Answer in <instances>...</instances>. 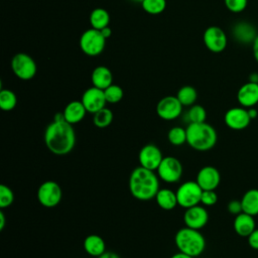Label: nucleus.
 Instances as JSON below:
<instances>
[{
    "instance_id": "nucleus-1",
    "label": "nucleus",
    "mask_w": 258,
    "mask_h": 258,
    "mask_svg": "<svg viewBox=\"0 0 258 258\" xmlns=\"http://www.w3.org/2000/svg\"><path fill=\"white\" fill-rule=\"evenodd\" d=\"M43 139L46 148L51 153L66 155L75 148L77 138L73 125L64 120L62 112H58L46 126Z\"/></svg>"
},
{
    "instance_id": "nucleus-2",
    "label": "nucleus",
    "mask_w": 258,
    "mask_h": 258,
    "mask_svg": "<svg viewBox=\"0 0 258 258\" xmlns=\"http://www.w3.org/2000/svg\"><path fill=\"white\" fill-rule=\"evenodd\" d=\"M129 190L138 201H150L159 190V177L154 170L138 166L129 175Z\"/></svg>"
},
{
    "instance_id": "nucleus-3",
    "label": "nucleus",
    "mask_w": 258,
    "mask_h": 258,
    "mask_svg": "<svg viewBox=\"0 0 258 258\" xmlns=\"http://www.w3.org/2000/svg\"><path fill=\"white\" fill-rule=\"evenodd\" d=\"M185 130L186 143L197 151H209L217 143V131L207 122L189 123Z\"/></svg>"
},
{
    "instance_id": "nucleus-4",
    "label": "nucleus",
    "mask_w": 258,
    "mask_h": 258,
    "mask_svg": "<svg viewBox=\"0 0 258 258\" xmlns=\"http://www.w3.org/2000/svg\"><path fill=\"white\" fill-rule=\"evenodd\" d=\"M174 243L179 252L191 257L200 256L206 248V240L200 230L188 227L180 228L174 236Z\"/></svg>"
},
{
    "instance_id": "nucleus-5",
    "label": "nucleus",
    "mask_w": 258,
    "mask_h": 258,
    "mask_svg": "<svg viewBox=\"0 0 258 258\" xmlns=\"http://www.w3.org/2000/svg\"><path fill=\"white\" fill-rule=\"evenodd\" d=\"M106 38L100 30L90 28L85 30L80 37V47L89 56H97L104 50Z\"/></svg>"
},
{
    "instance_id": "nucleus-6",
    "label": "nucleus",
    "mask_w": 258,
    "mask_h": 258,
    "mask_svg": "<svg viewBox=\"0 0 258 258\" xmlns=\"http://www.w3.org/2000/svg\"><path fill=\"white\" fill-rule=\"evenodd\" d=\"M202 192L203 189L197 181H184L177 187L175 191L178 206L183 209H188L201 204Z\"/></svg>"
},
{
    "instance_id": "nucleus-7",
    "label": "nucleus",
    "mask_w": 258,
    "mask_h": 258,
    "mask_svg": "<svg viewBox=\"0 0 258 258\" xmlns=\"http://www.w3.org/2000/svg\"><path fill=\"white\" fill-rule=\"evenodd\" d=\"M37 201L44 208H55L61 201L62 191L59 184L53 180L43 181L37 188Z\"/></svg>"
},
{
    "instance_id": "nucleus-8",
    "label": "nucleus",
    "mask_w": 258,
    "mask_h": 258,
    "mask_svg": "<svg viewBox=\"0 0 258 258\" xmlns=\"http://www.w3.org/2000/svg\"><path fill=\"white\" fill-rule=\"evenodd\" d=\"M11 69L13 74L22 81L31 80L37 72L34 59L24 52H18L11 59Z\"/></svg>"
},
{
    "instance_id": "nucleus-9",
    "label": "nucleus",
    "mask_w": 258,
    "mask_h": 258,
    "mask_svg": "<svg viewBox=\"0 0 258 258\" xmlns=\"http://www.w3.org/2000/svg\"><path fill=\"white\" fill-rule=\"evenodd\" d=\"M182 164L174 156H165L156 169L158 177L167 183H175L182 175Z\"/></svg>"
},
{
    "instance_id": "nucleus-10",
    "label": "nucleus",
    "mask_w": 258,
    "mask_h": 258,
    "mask_svg": "<svg viewBox=\"0 0 258 258\" xmlns=\"http://www.w3.org/2000/svg\"><path fill=\"white\" fill-rule=\"evenodd\" d=\"M182 105L176 96H165L156 105L158 117L165 121H172L178 118L182 112Z\"/></svg>"
},
{
    "instance_id": "nucleus-11",
    "label": "nucleus",
    "mask_w": 258,
    "mask_h": 258,
    "mask_svg": "<svg viewBox=\"0 0 258 258\" xmlns=\"http://www.w3.org/2000/svg\"><path fill=\"white\" fill-rule=\"evenodd\" d=\"M206 47L215 53L222 52L227 46V35L225 31L219 26H209L203 35Z\"/></svg>"
},
{
    "instance_id": "nucleus-12",
    "label": "nucleus",
    "mask_w": 258,
    "mask_h": 258,
    "mask_svg": "<svg viewBox=\"0 0 258 258\" xmlns=\"http://www.w3.org/2000/svg\"><path fill=\"white\" fill-rule=\"evenodd\" d=\"M162 159L163 155L161 150L154 144H146L142 146L138 153L140 166L154 171L157 169Z\"/></svg>"
},
{
    "instance_id": "nucleus-13",
    "label": "nucleus",
    "mask_w": 258,
    "mask_h": 258,
    "mask_svg": "<svg viewBox=\"0 0 258 258\" xmlns=\"http://www.w3.org/2000/svg\"><path fill=\"white\" fill-rule=\"evenodd\" d=\"M81 101L84 104L87 112L92 114H95L99 110L105 108L107 104L104 90H101L94 86L88 88L83 93Z\"/></svg>"
},
{
    "instance_id": "nucleus-14",
    "label": "nucleus",
    "mask_w": 258,
    "mask_h": 258,
    "mask_svg": "<svg viewBox=\"0 0 258 258\" xmlns=\"http://www.w3.org/2000/svg\"><path fill=\"white\" fill-rule=\"evenodd\" d=\"M225 124L233 130H243L251 122L248 110L244 107H234L229 109L224 116Z\"/></svg>"
},
{
    "instance_id": "nucleus-15",
    "label": "nucleus",
    "mask_w": 258,
    "mask_h": 258,
    "mask_svg": "<svg viewBox=\"0 0 258 258\" xmlns=\"http://www.w3.org/2000/svg\"><path fill=\"white\" fill-rule=\"evenodd\" d=\"M209 221V214L208 211L200 206H194L188 209H185V212L183 214V223L186 227L201 230L204 228Z\"/></svg>"
},
{
    "instance_id": "nucleus-16",
    "label": "nucleus",
    "mask_w": 258,
    "mask_h": 258,
    "mask_svg": "<svg viewBox=\"0 0 258 258\" xmlns=\"http://www.w3.org/2000/svg\"><path fill=\"white\" fill-rule=\"evenodd\" d=\"M196 181L203 190H215L220 184L221 175L216 167L206 165L199 170Z\"/></svg>"
},
{
    "instance_id": "nucleus-17",
    "label": "nucleus",
    "mask_w": 258,
    "mask_h": 258,
    "mask_svg": "<svg viewBox=\"0 0 258 258\" xmlns=\"http://www.w3.org/2000/svg\"><path fill=\"white\" fill-rule=\"evenodd\" d=\"M237 100L244 108L254 107L258 103V83L248 82L240 87Z\"/></svg>"
},
{
    "instance_id": "nucleus-18",
    "label": "nucleus",
    "mask_w": 258,
    "mask_h": 258,
    "mask_svg": "<svg viewBox=\"0 0 258 258\" xmlns=\"http://www.w3.org/2000/svg\"><path fill=\"white\" fill-rule=\"evenodd\" d=\"M62 113H63L64 120L67 122H69L70 124L74 125V124L81 122L85 118L87 110H86L84 104L82 103V101L75 100V101H71L69 104H67Z\"/></svg>"
},
{
    "instance_id": "nucleus-19",
    "label": "nucleus",
    "mask_w": 258,
    "mask_h": 258,
    "mask_svg": "<svg viewBox=\"0 0 258 258\" xmlns=\"http://www.w3.org/2000/svg\"><path fill=\"white\" fill-rule=\"evenodd\" d=\"M91 80L94 87L105 90L113 84V74L107 67L98 66L93 70Z\"/></svg>"
},
{
    "instance_id": "nucleus-20",
    "label": "nucleus",
    "mask_w": 258,
    "mask_h": 258,
    "mask_svg": "<svg viewBox=\"0 0 258 258\" xmlns=\"http://www.w3.org/2000/svg\"><path fill=\"white\" fill-rule=\"evenodd\" d=\"M233 227L239 236L248 237L255 230L254 218L249 214L241 213L235 217Z\"/></svg>"
},
{
    "instance_id": "nucleus-21",
    "label": "nucleus",
    "mask_w": 258,
    "mask_h": 258,
    "mask_svg": "<svg viewBox=\"0 0 258 258\" xmlns=\"http://www.w3.org/2000/svg\"><path fill=\"white\" fill-rule=\"evenodd\" d=\"M84 249L89 255L98 258L106 251V243L101 236L91 234L84 240Z\"/></svg>"
},
{
    "instance_id": "nucleus-22",
    "label": "nucleus",
    "mask_w": 258,
    "mask_h": 258,
    "mask_svg": "<svg viewBox=\"0 0 258 258\" xmlns=\"http://www.w3.org/2000/svg\"><path fill=\"white\" fill-rule=\"evenodd\" d=\"M256 30L253 25L248 22L241 21L235 24L233 28V35L234 37L242 43H249L253 42L256 35Z\"/></svg>"
},
{
    "instance_id": "nucleus-23",
    "label": "nucleus",
    "mask_w": 258,
    "mask_h": 258,
    "mask_svg": "<svg viewBox=\"0 0 258 258\" xmlns=\"http://www.w3.org/2000/svg\"><path fill=\"white\" fill-rule=\"evenodd\" d=\"M154 199L157 206L164 211H171L178 206L175 191L169 188H159Z\"/></svg>"
},
{
    "instance_id": "nucleus-24",
    "label": "nucleus",
    "mask_w": 258,
    "mask_h": 258,
    "mask_svg": "<svg viewBox=\"0 0 258 258\" xmlns=\"http://www.w3.org/2000/svg\"><path fill=\"white\" fill-rule=\"evenodd\" d=\"M243 213L251 216H258V189L251 188L247 190L241 199Z\"/></svg>"
},
{
    "instance_id": "nucleus-25",
    "label": "nucleus",
    "mask_w": 258,
    "mask_h": 258,
    "mask_svg": "<svg viewBox=\"0 0 258 258\" xmlns=\"http://www.w3.org/2000/svg\"><path fill=\"white\" fill-rule=\"evenodd\" d=\"M90 23L92 28L101 30L106 26H109L110 15L104 8H95L90 14Z\"/></svg>"
},
{
    "instance_id": "nucleus-26",
    "label": "nucleus",
    "mask_w": 258,
    "mask_h": 258,
    "mask_svg": "<svg viewBox=\"0 0 258 258\" xmlns=\"http://www.w3.org/2000/svg\"><path fill=\"white\" fill-rule=\"evenodd\" d=\"M176 97L182 106L190 107V106L195 105V103L198 99V93L194 87L183 86L177 91Z\"/></svg>"
},
{
    "instance_id": "nucleus-27",
    "label": "nucleus",
    "mask_w": 258,
    "mask_h": 258,
    "mask_svg": "<svg viewBox=\"0 0 258 258\" xmlns=\"http://www.w3.org/2000/svg\"><path fill=\"white\" fill-rule=\"evenodd\" d=\"M113 112L109 108L105 107L93 114V123L97 128L103 129L111 125V123L113 122Z\"/></svg>"
},
{
    "instance_id": "nucleus-28",
    "label": "nucleus",
    "mask_w": 258,
    "mask_h": 258,
    "mask_svg": "<svg viewBox=\"0 0 258 258\" xmlns=\"http://www.w3.org/2000/svg\"><path fill=\"white\" fill-rule=\"evenodd\" d=\"M17 105V97L15 93L9 89H1L0 91V108L3 111H11Z\"/></svg>"
},
{
    "instance_id": "nucleus-29",
    "label": "nucleus",
    "mask_w": 258,
    "mask_h": 258,
    "mask_svg": "<svg viewBox=\"0 0 258 258\" xmlns=\"http://www.w3.org/2000/svg\"><path fill=\"white\" fill-rule=\"evenodd\" d=\"M207 112L206 109L201 105H192L185 113V120L187 123H202L206 122Z\"/></svg>"
},
{
    "instance_id": "nucleus-30",
    "label": "nucleus",
    "mask_w": 258,
    "mask_h": 258,
    "mask_svg": "<svg viewBox=\"0 0 258 258\" xmlns=\"http://www.w3.org/2000/svg\"><path fill=\"white\" fill-rule=\"evenodd\" d=\"M167 139L170 144L180 146L186 143V130L180 126L172 127L167 132Z\"/></svg>"
},
{
    "instance_id": "nucleus-31",
    "label": "nucleus",
    "mask_w": 258,
    "mask_h": 258,
    "mask_svg": "<svg viewBox=\"0 0 258 258\" xmlns=\"http://www.w3.org/2000/svg\"><path fill=\"white\" fill-rule=\"evenodd\" d=\"M141 6L148 14L157 15L163 12L166 8V0H143Z\"/></svg>"
},
{
    "instance_id": "nucleus-32",
    "label": "nucleus",
    "mask_w": 258,
    "mask_h": 258,
    "mask_svg": "<svg viewBox=\"0 0 258 258\" xmlns=\"http://www.w3.org/2000/svg\"><path fill=\"white\" fill-rule=\"evenodd\" d=\"M104 94H105L107 103H110V104L119 103L123 99V95H124L123 89L120 86L115 84H112L111 86L106 88L104 90Z\"/></svg>"
},
{
    "instance_id": "nucleus-33",
    "label": "nucleus",
    "mask_w": 258,
    "mask_h": 258,
    "mask_svg": "<svg viewBox=\"0 0 258 258\" xmlns=\"http://www.w3.org/2000/svg\"><path fill=\"white\" fill-rule=\"evenodd\" d=\"M14 202V194L12 189L6 185L1 184L0 185V208L1 210L6 209L10 207Z\"/></svg>"
},
{
    "instance_id": "nucleus-34",
    "label": "nucleus",
    "mask_w": 258,
    "mask_h": 258,
    "mask_svg": "<svg viewBox=\"0 0 258 258\" xmlns=\"http://www.w3.org/2000/svg\"><path fill=\"white\" fill-rule=\"evenodd\" d=\"M227 9L233 13H240L245 10L248 0H224Z\"/></svg>"
},
{
    "instance_id": "nucleus-35",
    "label": "nucleus",
    "mask_w": 258,
    "mask_h": 258,
    "mask_svg": "<svg viewBox=\"0 0 258 258\" xmlns=\"http://www.w3.org/2000/svg\"><path fill=\"white\" fill-rule=\"evenodd\" d=\"M218 202V195L215 190H203L201 197V204L204 206H214Z\"/></svg>"
},
{
    "instance_id": "nucleus-36",
    "label": "nucleus",
    "mask_w": 258,
    "mask_h": 258,
    "mask_svg": "<svg viewBox=\"0 0 258 258\" xmlns=\"http://www.w3.org/2000/svg\"><path fill=\"white\" fill-rule=\"evenodd\" d=\"M228 212L232 215H239L241 213H243V208H242V203L241 201H237V200H233L231 201L228 206H227Z\"/></svg>"
},
{
    "instance_id": "nucleus-37",
    "label": "nucleus",
    "mask_w": 258,
    "mask_h": 258,
    "mask_svg": "<svg viewBox=\"0 0 258 258\" xmlns=\"http://www.w3.org/2000/svg\"><path fill=\"white\" fill-rule=\"evenodd\" d=\"M247 238L249 246L254 250H258V229H255Z\"/></svg>"
},
{
    "instance_id": "nucleus-38",
    "label": "nucleus",
    "mask_w": 258,
    "mask_h": 258,
    "mask_svg": "<svg viewBox=\"0 0 258 258\" xmlns=\"http://www.w3.org/2000/svg\"><path fill=\"white\" fill-rule=\"evenodd\" d=\"M252 48H253V54H254V58L255 60L258 62V34L255 37L254 41L252 42Z\"/></svg>"
},
{
    "instance_id": "nucleus-39",
    "label": "nucleus",
    "mask_w": 258,
    "mask_h": 258,
    "mask_svg": "<svg viewBox=\"0 0 258 258\" xmlns=\"http://www.w3.org/2000/svg\"><path fill=\"white\" fill-rule=\"evenodd\" d=\"M98 258H121L116 252H112V251H105L101 256H99Z\"/></svg>"
},
{
    "instance_id": "nucleus-40",
    "label": "nucleus",
    "mask_w": 258,
    "mask_h": 258,
    "mask_svg": "<svg viewBox=\"0 0 258 258\" xmlns=\"http://www.w3.org/2000/svg\"><path fill=\"white\" fill-rule=\"evenodd\" d=\"M100 31H101V33L103 34V36H104L106 39L109 38V37L111 36V34H112V30H111V28H110L109 26H106L105 28L101 29Z\"/></svg>"
},
{
    "instance_id": "nucleus-41",
    "label": "nucleus",
    "mask_w": 258,
    "mask_h": 258,
    "mask_svg": "<svg viewBox=\"0 0 258 258\" xmlns=\"http://www.w3.org/2000/svg\"><path fill=\"white\" fill-rule=\"evenodd\" d=\"M247 110H248V114H249V117L251 118V120L258 117V111L256 109H254L253 107L247 108Z\"/></svg>"
},
{
    "instance_id": "nucleus-42",
    "label": "nucleus",
    "mask_w": 258,
    "mask_h": 258,
    "mask_svg": "<svg viewBox=\"0 0 258 258\" xmlns=\"http://www.w3.org/2000/svg\"><path fill=\"white\" fill-rule=\"evenodd\" d=\"M5 223H6L5 215H4V212L1 210L0 211V231H3V229L5 227Z\"/></svg>"
},
{
    "instance_id": "nucleus-43",
    "label": "nucleus",
    "mask_w": 258,
    "mask_h": 258,
    "mask_svg": "<svg viewBox=\"0 0 258 258\" xmlns=\"http://www.w3.org/2000/svg\"><path fill=\"white\" fill-rule=\"evenodd\" d=\"M170 258H194V257H191V256H189V255H187V254H184V253L178 251L177 253L173 254Z\"/></svg>"
},
{
    "instance_id": "nucleus-44",
    "label": "nucleus",
    "mask_w": 258,
    "mask_h": 258,
    "mask_svg": "<svg viewBox=\"0 0 258 258\" xmlns=\"http://www.w3.org/2000/svg\"><path fill=\"white\" fill-rule=\"evenodd\" d=\"M131 1H133V2H138V3L141 4V2H142L143 0H131Z\"/></svg>"
}]
</instances>
